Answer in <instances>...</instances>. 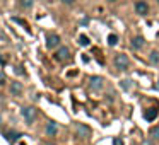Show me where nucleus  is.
Returning a JSON list of instances; mask_svg holds the SVG:
<instances>
[{
	"mask_svg": "<svg viewBox=\"0 0 159 145\" xmlns=\"http://www.w3.org/2000/svg\"><path fill=\"white\" fill-rule=\"evenodd\" d=\"M21 114L24 116L26 123L33 125V123H34V120H36V116H38V111H36V108L28 106V108H22V109H21Z\"/></svg>",
	"mask_w": 159,
	"mask_h": 145,
	"instance_id": "1",
	"label": "nucleus"
},
{
	"mask_svg": "<svg viewBox=\"0 0 159 145\" xmlns=\"http://www.w3.org/2000/svg\"><path fill=\"white\" fill-rule=\"evenodd\" d=\"M115 65H116L118 70H127L128 68V58H127V55L120 53V55L115 56Z\"/></svg>",
	"mask_w": 159,
	"mask_h": 145,
	"instance_id": "2",
	"label": "nucleus"
},
{
	"mask_svg": "<svg viewBox=\"0 0 159 145\" xmlns=\"http://www.w3.org/2000/svg\"><path fill=\"white\" fill-rule=\"evenodd\" d=\"M55 58L58 60V62H65V60L70 58V50L67 48V46H60L58 50H57L55 53Z\"/></svg>",
	"mask_w": 159,
	"mask_h": 145,
	"instance_id": "3",
	"label": "nucleus"
},
{
	"mask_svg": "<svg viewBox=\"0 0 159 145\" xmlns=\"http://www.w3.org/2000/svg\"><path fill=\"white\" fill-rule=\"evenodd\" d=\"M58 45H60V36H57V34H50L48 38H46V48H48V50L57 48Z\"/></svg>",
	"mask_w": 159,
	"mask_h": 145,
	"instance_id": "4",
	"label": "nucleus"
},
{
	"mask_svg": "<svg viewBox=\"0 0 159 145\" xmlns=\"http://www.w3.org/2000/svg\"><path fill=\"white\" fill-rule=\"evenodd\" d=\"M135 12H137V14H140V15H145L149 12V5L145 4L144 0H139L137 4H135Z\"/></svg>",
	"mask_w": 159,
	"mask_h": 145,
	"instance_id": "5",
	"label": "nucleus"
},
{
	"mask_svg": "<svg viewBox=\"0 0 159 145\" xmlns=\"http://www.w3.org/2000/svg\"><path fill=\"white\" fill-rule=\"evenodd\" d=\"M157 114H159V109H157V108H149V109L144 113V118H145L147 121H154L156 118H157Z\"/></svg>",
	"mask_w": 159,
	"mask_h": 145,
	"instance_id": "6",
	"label": "nucleus"
},
{
	"mask_svg": "<svg viewBox=\"0 0 159 145\" xmlns=\"http://www.w3.org/2000/svg\"><path fill=\"white\" fill-rule=\"evenodd\" d=\"M24 87H22L21 82H11V94L12 96H21Z\"/></svg>",
	"mask_w": 159,
	"mask_h": 145,
	"instance_id": "7",
	"label": "nucleus"
},
{
	"mask_svg": "<svg viewBox=\"0 0 159 145\" xmlns=\"http://www.w3.org/2000/svg\"><path fill=\"white\" fill-rule=\"evenodd\" d=\"M89 87H91L93 90H99L101 87H103V79H101V77H91Z\"/></svg>",
	"mask_w": 159,
	"mask_h": 145,
	"instance_id": "8",
	"label": "nucleus"
},
{
	"mask_svg": "<svg viewBox=\"0 0 159 145\" xmlns=\"http://www.w3.org/2000/svg\"><path fill=\"white\" fill-rule=\"evenodd\" d=\"M75 130H77V137H80V138H86L89 135V128L84 126V125H77Z\"/></svg>",
	"mask_w": 159,
	"mask_h": 145,
	"instance_id": "9",
	"label": "nucleus"
},
{
	"mask_svg": "<svg viewBox=\"0 0 159 145\" xmlns=\"http://www.w3.org/2000/svg\"><path fill=\"white\" fill-rule=\"evenodd\" d=\"M58 133V126H57V123H53V121H50L48 125H46V135H50V137H53V135Z\"/></svg>",
	"mask_w": 159,
	"mask_h": 145,
	"instance_id": "10",
	"label": "nucleus"
},
{
	"mask_svg": "<svg viewBox=\"0 0 159 145\" xmlns=\"http://www.w3.org/2000/svg\"><path fill=\"white\" fill-rule=\"evenodd\" d=\"M142 46H144V38H140V36H135V38L132 39V48H134V50H140Z\"/></svg>",
	"mask_w": 159,
	"mask_h": 145,
	"instance_id": "11",
	"label": "nucleus"
},
{
	"mask_svg": "<svg viewBox=\"0 0 159 145\" xmlns=\"http://www.w3.org/2000/svg\"><path fill=\"white\" fill-rule=\"evenodd\" d=\"M108 45H110V46H116L118 45V36L116 34H110V36H108Z\"/></svg>",
	"mask_w": 159,
	"mask_h": 145,
	"instance_id": "12",
	"label": "nucleus"
},
{
	"mask_svg": "<svg viewBox=\"0 0 159 145\" xmlns=\"http://www.w3.org/2000/svg\"><path fill=\"white\" fill-rule=\"evenodd\" d=\"M149 60H151V63H159V53L157 51H151V56H149Z\"/></svg>",
	"mask_w": 159,
	"mask_h": 145,
	"instance_id": "13",
	"label": "nucleus"
},
{
	"mask_svg": "<svg viewBox=\"0 0 159 145\" xmlns=\"http://www.w3.org/2000/svg\"><path fill=\"white\" fill-rule=\"evenodd\" d=\"M120 86H121V89H125V90H128L132 87V80H128V79H123L120 82Z\"/></svg>",
	"mask_w": 159,
	"mask_h": 145,
	"instance_id": "14",
	"label": "nucleus"
},
{
	"mask_svg": "<svg viewBox=\"0 0 159 145\" xmlns=\"http://www.w3.org/2000/svg\"><path fill=\"white\" fill-rule=\"evenodd\" d=\"M79 43H80L82 46H89V45H91L89 38H87V36H84V34H80V36H79Z\"/></svg>",
	"mask_w": 159,
	"mask_h": 145,
	"instance_id": "15",
	"label": "nucleus"
},
{
	"mask_svg": "<svg viewBox=\"0 0 159 145\" xmlns=\"http://www.w3.org/2000/svg\"><path fill=\"white\" fill-rule=\"evenodd\" d=\"M151 135L154 138H159V126H152L151 128Z\"/></svg>",
	"mask_w": 159,
	"mask_h": 145,
	"instance_id": "16",
	"label": "nucleus"
},
{
	"mask_svg": "<svg viewBox=\"0 0 159 145\" xmlns=\"http://www.w3.org/2000/svg\"><path fill=\"white\" fill-rule=\"evenodd\" d=\"M19 137H21V135H19V133H9V135H7L9 142H16V140H17Z\"/></svg>",
	"mask_w": 159,
	"mask_h": 145,
	"instance_id": "17",
	"label": "nucleus"
},
{
	"mask_svg": "<svg viewBox=\"0 0 159 145\" xmlns=\"http://www.w3.org/2000/svg\"><path fill=\"white\" fill-rule=\"evenodd\" d=\"M21 4H22V7H26V9H31V7H33V0H22Z\"/></svg>",
	"mask_w": 159,
	"mask_h": 145,
	"instance_id": "18",
	"label": "nucleus"
},
{
	"mask_svg": "<svg viewBox=\"0 0 159 145\" xmlns=\"http://www.w3.org/2000/svg\"><path fill=\"white\" fill-rule=\"evenodd\" d=\"M113 145H125V143H123V140H121V138L116 137V138H113Z\"/></svg>",
	"mask_w": 159,
	"mask_h": 145,
	"instance_id": "19",
	"label": "nucleus"
},
{
	"mask_svg": "<svg viewBox=\"0 0 159 145\" xmlns=\"http://www.w3.org/2000/svg\"><path fill=\"white\" fill-rule=\"evenodd\" d=\"M14 21L19 22V24H22V26H28V24H26V21H22V19H19V17H14Z\"/></svg>",
	"mask_w": 159,
	"mask_h": 145,
	"instance_id": "20",
	"label": "nucleus"
},
{
	"mask_svg": "<svg viewBox=\"0 0 159 145\" xmlns=\"http://www.w3.org/2000/svg\"><path fill=\"white\" fill-rule=\"evenodd\" d=\"M5 84V75L4 73H0V86H4Z\"/></svg>",
	"mask_w": 159,
	"mask_h": 145,
	"instance_id": "21",
	"label": "nucleus"
},
{
	"mask_svg": "<svg viewBox=\"0 0 159 145\" xmlns=\"http://www.w3.org/2000/svg\"><path fill=\"white\" fill-rule=\"evenodd\" d=\"M63 4H67V5H70V4H74V0H63Z\"/></svg>",
	"mask_w": 159,
	"mask_h": 145,
	"instance_id": "22",
	"label": "nucleus"
},
{
	"mask_svg": "<svg viewBox=\"0 0 159 145\" xmlns=\"http://www.w3.org/2000/svg\"><path fill=\"white\" fill-rule=\"evenodd\" d=\"M0 65H4V58H0Z\"/></svg>",
	"mask_w": 159,
	"mask_h": 145,
	"instance_id": "23",
	"label": "nucleus"
},
{
	"mask_svg": "<svg viewBox=\"0 0 159 145\" xmlns=\"http://www.w3.org/2000/svg\"><path fill=\"white\" fill-rule=\"evenodd\" d=\"M0 125H2V116H0Z\"/></svg>",
	"mask_w": 159,
	"mask_h": 145,
	"instance_id": "24",
	"label": "nucleus"
},
{
	"mask_svg": "<svg viewBox=\"0 0 159 145\" xmlns=\"http://www.w3.org/2000/svg\"><path fill=\"white\" fill-rule=\"evenodd\" d=\"M110 2H116V0H110Z\"/></svg>",
	"mask_w": 159,
	"mask_h": 145,
	"instance_id": "25",
	"label": "nucleus"
},
{
	"mask_svg": "<svg viewBox=\"0 0 159 145\" xmlns=\"http://www.w3.org/2000/svg\"><path fill=\"white\" fill-rule=\"evenodd\" d=\"M157 89H159V82H157Z\"/></svg>",
	"mask_w": 159,
	"mask_h": 145,
	"instance_id": "26",
	"label": "nucleus"
},
{
	"mask_svg": "<svg viewBox=\"0 0 159 145\" xmlns=\"http://www.w3.org/2000/svg\"><path fill=\"white\" fill-rule=\"evenodd\" d=\"M157 4H159V0H157Z\"/></svg>",
	"mask_w": 159,
	"mask_h": 145,
	"instance_id": "27",
	"label": "nucleus"
}]
</instances>
